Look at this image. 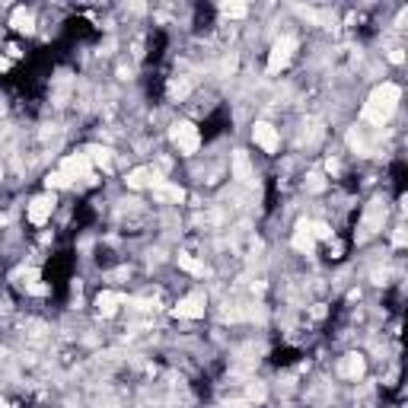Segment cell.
<instances>
[{
	"label": "cell",
	"instance_id": "1",
	"mask_svg": "<svg viewBox=\"0 0 408 408\" xmlns=\"http://www.w3.org/2000/svg\"><path fill=\"white\" fill-rule=\"evenodd\" d=\"M402 99V89L395 83H383L376 86L370 99L364 102V121H370V125H383V121H389V115L395 112V106H399Z\"/></svg>",
	"mask_w": 408,
	"mask_h": 408
},
{
	"label": "cell",
	"instance_id": "2",
	"mask_svg": "<svg viewBox=\"0 0 408 408\" xmlns=\"http://www.w3.org/2000/svg\"><path fill=\"white\" fill-rule=\"evenodd\" d=\"M169 137L182 153H198V147H201V134L191 121H176V125L169 128Z\"/></svg>",
	"mask_w": 408,
	"mask_h": 408
},
{
	"label": "cell",
	"instance_id": "3",
	"mask_svg": "<svg viewBox=\"0 0 408 408\" xmlns=\"http://www.w3.org/2000/svg\"><path fill=\"white\" fill-rule=\"evenodd\" d=\"M293 48H297V38H293V35H281L278 42H274L271 55H268V70H271V74H278V70L287 64L290 55H293Z\"/></svg>",
	"mask_w": 408,
	"mask_h": 408
},
{
	"label": "cell",
	"instance_id": "4",
	"mask_svg": "<svg viewBox=\"0 0 408 408\" xmlns=\"http://www.w3.org/2000/svg\"><path fill=\"white\" fill-rule=\"evenodd\" d=\"M383 220H386V204L376 198V201H370V208H367V214H364V223H361V239H370L376 230L383 227Z\"/></svg>",
	"mask_w": 408,
	"mask_h": 408
},
{
	"label": "cell",
	"instance_id": "5",
	"mask_svg": "<svg viewBox=\"0 0 408 408\" xmlns=\"http://www.w3.org/2000/svg\"><path fill=\"white\" fill-rule=\"evenodd\" d=\"M61 172H64L67 179H86V182H96L93 172H89L86 153H74V157H67L64 163H61Z\"/></svg>",
	"mask_w": 408,
	"mask_h": 408
},
{
	"label": "cell",
	"instance_id": "6",
	"mask_svg": "<svg viewBox=\"0 0 408 408\" xmlns=\"http://www.w3.org/2000/svg\"><path fill=\"white\" fill-rule=\"evenodd\" d=\"M252 137H255V144H259L265 153H274V150H278V144H281L278 128L268 125V121H259V125H255V131H252Z\"/></svg>",
	"mask_w": 408,
	"mask_h": 408
},
{
	"label": "cell",
	"instance_id": "7",
	"mask_svg": "<svg viewBox=\"0 0 408 408\" xmlns=\"http://www.w3.org/2000/svg\"><path fill=\"white\" fill-rule=\"evenodd\" d=\"M51 211H55V195H38V198H32V204H29V220H32L35 227H42V223L51 217Z\"/></svg>",
	"mask_w": 408,
	"mask_h": 408
},
{
	"label": "cell",
	"instance_id": "8",
	"mask_svg": "<svg viewBox=\"0 0 408 408\" xmlns=\"http://www.w3.org/2000/svg\"><path fill=\"white\" fill-rule=\"evenodd\" d=\"M176 316H179V319H201V316H204V297L191 293V297L179 300V306H176Z\"/></svg>",
	"mask_w": 408,
	"mask_h": 408
},
{
	"label": "cell",
	"instance_id": "9",
	"mask_svg": "<svg viewBox=\"0 0 408 408\" xmlns=\"http://www.w3.org/2000/svg\"><path fill=\"white\" fill-rule=\"evenodd\" d=\"M313 246H316V239H313V233H310V220H300L297 223V233H293V249L313 252Z\"/></svg>",
	"mask_w": 408,
	"mask_h": 408
},
{
	"label": "cell",
	"instance_id": "10",
	"mask_svg": "<svg viewBox=\"0 0 408 408\" xmlns=\"http://www.w3.org/2000/svg\"><path fill=\"white\" fill-rule=\"evenodd\" d=\"M338 373L348 376V380H361V376H364V357H361V354H348V357L341 361Z\"/></svg>",
	"mask_w": 408,
	"mask_h": 408
},
{
	"label": "cell",
	"instance_id": "11",
	"mask_svg": "<svg viewBox=\"0 0 408 408\" xmlns=\"http://www.w3.org/2000/svg\"><path fill=\"white\" fill-rule=\"evenodd\" d=\"M96 306H99V313L106 316H115V310L121 306V293H112V290H106V293H99V300H96Z\"/></svg>",
	"mask_w": 408,
	"mask_h": 408
},
{
	"label": "cell",
	"instance_id": "12",
	"mask_svg": "<svg viewBox=\"0 0 408 408\" xmlns=\"http://www.w3.org/2000/svg\"><path fill=\"white\" fill-rule=\"evenodd\" d=\"M86 160H93L96 166H102V169H112V150L109 147H99V144L86 147Z\"/></svg>",
	"mask_w": 408,
	"mask_h": 408
},
{
	"label": "cell",
	"instance_id": "13",
	"mask_svg": "<svg viewBox=\"0 0 408 408\" xmlns=\"http://www.w3.org/2000/svg\"><path fill=\"white\" fill-rule=\"evenodd\" d=\"M233 176L239 182H249L252 179V169H249V157L242 150H236V157H233Z\"/></svg>",
	"mask_w": 408,
	"mask_h": 408
},
{
	"label": "cell",
	"instance_id": "14",
	"mask_svg": "<svg viewBox=\"0 0 408 408\" xmlns=\"http://www.w3.org/2000/svg\"><path fill=\"white\" fill-rule=\"evenodd\" d=\"M153 195H157L160 201H182V198H185V191H182L179 185H166V182H160V185H153Z\"/></svg>",
	"mask_w": 408,
	"mask_h": 408
},
{
	"label": "cell",
	"instance_id": "15",
	"mask_svg": "<svg viewBox=\"0 0 408 408\" xmlns=\"http://www.w3.org/2000/svg\"><path fill=\"white\" fill-rule=\"evenodd\" d=\"M10 26H13L16 32H32V13H26L23 7L13 10V16H10Z\"/></svg>",
	"mask_w": 408,
	"mask_h": 408
},
{
	"label": "cell",
	"instance_id": "16",
	"mask_svg": "<svg viewBox=\"0 0 408 408\" xmlns=\"http://www.w3.org/2000/svg\"><path fill=\"white\" fill-rule=\"evenodd\" d=\"M128 185H131V188H144V185H150V169H144V166L131 169V176H128Z\"/></svg>",
	"mask_w": 408,
	"mask_h": 408
},
{
	"label": "cell",
	"instance_id": "17",
	"mask_svg": "<svg viewBox=\"0 0 408 408\" xmlns=\"http://www.w3.org/2000/svg\"><path fill=\"white\" fill-rule=\"evenodd\" d=\"M188 89H191V83H188V80H172V83H169V99H185L188 96Z\"/></svg>",
	"mask_w": 408,
	"mask_h": 408
},
{
	"label": "cell",
	"instance_id": "18",
	"mask_svg": "<svg viewBox=\"0 0 408 408\" xmlns=\"http://www.w3.org/2000/svg\"><path fill=\"white\" fill-rule=\"evenodd\" d=\"M179 268H185L191 274H204V265L198 259H191V255H179Z\"/></svg>",
	"mask_w": 408,
	"mask_h": 408
},
{
	"label": "cell",
	"instance_id": "19",
	"mask_svg": "<svg viewBox=\"0 0 408 408\" xmlns=\"http://www.w3.org/2000/svg\"><path fill=\"white\" fill-rule=\"evenodd\" d=\"M310 233H313V239H332V227H329V223H322V220L310 223Z\"/></svg>",
	"mask_w": 408,
	"mask_h": 408
},
{
	"label": "cell",
	"instance_id": "20",
	"mask_svg": "<svg viewBox=\"0 0 408 408\" xmlns=\"http://www.w3.org/2000/svg\"><path fill=\"white\" fill-rule=\"evenodd\" d=\"M45 185H48V191H51V188H67L70 179L64 176V172H51V176L45 179Z\"/></svg>",
	"mask_w": 408,
	"mask_h": 408
},
{
	"label": "cell",
	"instance_id": "21",
	"mask_svg": "<svg viewBox=\"0 0 408 408\" xmlns=\"http://www.w3.org/2000/svg\"><path fill=\"white\" fill-rule=\"evenodd\" d=\"M223 13L233 16V19H242V16L249 13V10H246V4H223Z\"/></svg>",
	"mask_w": 408,
	"mask_h": 408
},
{
	"label": "cell",
	"instance_id": "22",
	"mask_svg": "<svg viewBox=\"0 0 408 408\" xmlns=\"http://www.w3.org/2000/svg\"><path fill=\"white\" fill-rule=\"evenodd\" d=\"M265 395H268V389H265L262 383H252V386H249V399H246V402H265Z\"/></svg>",
	"mask_w": 408,
	"mask_h": 408
},
{
	"label": "cell",
	"instance_id": "23",
	"mask_svg": "<svg viewBox=\"0 0 408 408\" xmlns=\"http://www.w3.org/2000/svg\"><path fill=\"white\" fill-rule=\"evenodd\" d=\"M306 185H310V191H322V188H325V179L319 176V172H313V176H310V182H306Z\"/></svg>",
	"mask_w": 408,
	"mask_h": 408
},
{
	"label": "cell",
	"instance_id": "24",
	"mask_svg": "<svg viewBox=\"0 0 408 408\" xmlns=\"http://www.w3.org/2000/svg\"><path fill=\"white\" fill-rule=\"evenodd\" d=\"M29 293H35V297H45L48 287H45V284H29Z\"/></svg>",
	"mask_w": 408,
	"mask_h": 408
},
{
	"label": "cell",
	"instance_id": "25",
	"mask_svg": "<svg viewBox=\"0 0 408 408\" xmlns=\"http://www.w3.org/2000/svg\"><path fill=\"white\" fill-rule=\"evenodd\" d=\"M389 61H392V64H402V61H405L402 48H392V51H389Z\"/></svg>",
	"mask_w": 408,
	"mask_h": 408
},
{
	"label": "cell",
	"instance_id": "26",
	"mask_svg": "<svg viewBox=\"0 0 408 408\" xmlns=\"http://www.w3.org/2000/svg\"><path fill=\"white\" fill-rule=\"evenodd\" d=\"M392 242H395V246H405V227H399L392 233Z\"/></svg>",
	"mask_w": 408,
	"mask_h": 408
},
{
	"label": "cell",
	"instance_id": "27",
	"mask_svg": "<svg viewBox=\"0 0 408 408\" xmlns=\"http://www.w3.org/2000/svg\"><path fill=\"white\" fill-rule=\"evenodd\" d=\"M223 408H252V402H227Z\"/></svg>",
	"mask_w": 408,
	"mask_h": 408
},
{
	"label": "cell",
	"instance_id": "28",
	"mask_svg": "<svg viewBox=\"0 0 408 408\" xmlns=\"http://www.w3.org/2000/svg\"><path fill=\"white\" fill-rule=\"evenodd\" d=\"M373 284H386V271H376L373 274Z\"/></svg>",
	"mask_w": 408,
	"mask_h": 408
},
{
	"label": "cell",
	"instance_id": "29",
	"mask_svg": "<svg viewBox=\"0 0 408 408\" xmlns=\"http://www.w3.org/2000/svg\"><path fill=\"white\" fill-rule=\"evenodd\" d=\"M10 67V58H0V70H7Z\"/></svg>",
	"mask_w": 408,
	"mask_h": 408
},
{
	"label": "cell",
	"instance_id": "30",
	"mask_svg": "<svg viewBox=\"0 0 408 408\" xmlns=\"http://www.w3.org/2000/svg\"><path fill=\"white\" fill-rule=\"evenodd\" d=\"M4 223H7V214H0V227H4Z\"/></svg>",
	"mask_w": 408,
	"mask_h": 408
},
{
	"label": "cell",
	"instance_id": "31",
	"mask_svg": "<svg viewBox=\"0 0 408 408\" xmlns=\"http://www.w3.org/2000/svg\"><path fill=\"white\" fill-rule=\"evenodd\" d=\"M0 408H7V402H4V399H0Z\"/></svg>",
	"mask_w": 408,
	"mask_h": 408
}]
</instances>
